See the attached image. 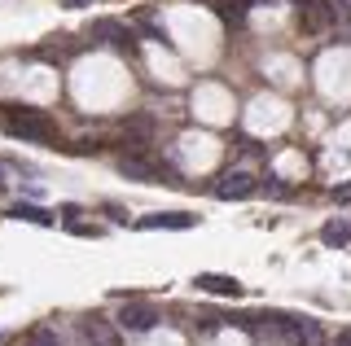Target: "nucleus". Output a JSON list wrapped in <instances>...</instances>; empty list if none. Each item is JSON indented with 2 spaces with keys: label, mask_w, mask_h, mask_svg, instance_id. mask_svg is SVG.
I'll list each match as a JSON object with an SVG mask.
<instances>
[{
  "label": "nucleus",
  "mask_w": 351,
  "mask_h": 346,
  "mask_svg": "<svg viewBox=\"0 0 351 346\" xmlns=\"http://www.w3.org/2000/svg\"><path fill=\"white\" fill-rule=\"evenodd\" d=\"M5 132L9 136H22V140H53L58 127L44 110H27V105H9L5 110Z\"/></svg>",
  "instance_id": "f257e3e1"
},
{
  "label": "nucleus",
  "mask_w": 351,
  "mask_h": 346,
  "mask_svg": "<svg viewBox=\"0 0 351 346\" xmlns=\"http://www.w3.org/2000/svg\"><path fill=\"white\" fill-rule=\"evenodd\" d=\"M158 320H162V311L154 307V302H145V298H123V311H119V329H128V333H145V329H154Z\"/></svg>",
  "instance_id": "f03ea898"
},
{
  "label": "nucleus",
  "mask_w": 351,
  "mask_h": 346,
  "mask_svg": "<svg viewBox=\"0 0 351 346\" xmlns=\"http://www.w3.org/2000/svg\"><path fill=\"white\" fill-rule=\"evenodd\" d=\"M294 18H299L303 36H325V31L334 27V5H325V0H299Z\"/></svg>",
  "instance_id": "7ed1b4c3"
},
{
  "label": "nucleus",
  "mask_w": 351,
  "mask_h": 346,
  "mask_svg": "<svg viewBox=\"0 0 351 346\" xmlns=\"http://www.w3.org/2000/svg\"><path fill=\"white\" fill-rule=\"evenodd\" d=\"M88 36L93 40H101V44L110 49H123V53H136V40H132V31L119 23V18H97L93 27H88Z\"/></svg>",
  "instance_id": "20e7f679"
},
{
  "label": "nucleus",
  "mask_w": 351,
  "mask_h": 346,
  "mask_svg": "<svg viewBox=\"0 0 351 346\" xmlns=\"http://www.w3.org/2000/svg\"><path fill=\"white\" fill-rule=\"evenodd\" d=\"M250 193H259V180L250 176V171H224L219 185H215V198H224V202H241V198H250Z\"/></svg>",
  "instance_id": "39448f33"
},
{
  "label": "nucleus",
  "mask_w": 351,
  "mask_h": 346,
  "mask_svg": "<svg viewBox=\"0 0 351 346\" xmlns=\"http://www.w3.org/2000/svg\"><path fill=\"white\" fill-rule=\"evenodd\" d=\"M193 224H197V215H189V211H158V215H145V219H136V228H141V232H154V228L184 232V228H193Z\"/></svg>",
  "instance_id": "423d86ee"
},
{
  "label": "nucleus",
  "mask_w": 351,
  "mask_h": 346,
  "mask_svg": "<svg viewBox=\"0 0 351 346\" xmlns=\"http://www.w3.org/2000/svg\"><path fill=\"white\" fill-rule=\"evenodd\" d=\"M80 342L84 346H119V333L106 324V316H88V320H80Z\"/></svg>",
  "instance_id": "0eeeda50"
},
{
  "label": "nucleus",
  "mask_w": 351,
  "mask_h": 346,
  "mask_svg": "<svg viewBox=\"0 0 351 346\" xmlns=\"http://www.w3.org/2000/svg\"><path fill=\"white\" fill-rule=\"evenodd\" d=\"M202 294H219V298H241V280L237 276H219V272H202L193 280Z\"/></svg>",
  "instance_id": "6e6552de"
},
{
  "label": "nucleus",
  "mask_w": 351,
  "mask_h": 346,
  "mask_svg": "<svg viewBox=\"0 0 351 346\" xmlns=\"http://www.w3.org/2000/svg\"><path fill=\"white\" fill-rule=\"evenodd\" d=\"M119 171H123V176H132V180H145V185H154V180H158V167H154L145 154H123V158H119Z\"/></svg>",
  "instance_id": "1a4fd4ad"
},
{
  "label": "nucleus",
  "mask_w": 351,
  "mask_h": 346,
  "mask_svg": "<svg viewBox=\"0 0 351 346\" xmlns=\"http://www.w3.org/2000/svg\"><path fill=\"white\" fill-rule=\"evenodd\" d=\"M9 219H18V224H40V228H49V224H53V215L44 211V207H31V202H18V207H9Z\"/></svg>",
  "instance_id": "9d476101"
},
{
  "label": "nucleus",
  "mask_w": 351,
  "mask_h": 346,
  "mask_svg": "<svg viewBox=\"0 0 351 346\" xmlns=\"http://www.w3.org/2000/svg\"><path fill=\"white\" fill-rule=\"evenodd\" d=\"M321 241L329 245V250H343V245L351 241V224L347 219H329L325 228H321Z\"/></svg>",
  "instance_id": "9b49d317"
},
{
  "label": "nucleus",
  "mask_w": 351,
  "mask_h": 346,
  "mask_svg": "<svg viewBox=\"0 0 351 346\" xmlns=\"http://www.w3.org/2000/svg\"><path fill=\"white\" fill-rule=\"evenodd\" d=\"M22 346H62V338H58V329L40 324V329H31V333H27V342H22Z\"/></svg>",
  "instance_id": "f8f14e48"
},
{
  "label": "nucleus",
  "mask_w": 351,
  "mask_h": 346,
  "mask_svg": "<svg viewBox=\"0 0 351 346\" xmlns=\"http://www.w3.org/2000/svg\"><path fill=\"white\" fill-rule=\"evenodd\" d=\"M259 189H263V193H268V198H290V189H285V185H281V180H277V176H268V180H263V185H259Z\"/></svg>",
  "instance_id": "ddd939ff"
},
{
  "label": "nucleus",
  "mask_w": 351,
  "mask_h": 346,
  "mask_svg": "<svg viewBox=\"0 0 351 346\" xmlns=\"http://www.w3.org/2000/svg\"><path fill=\"white\" fill-rule=\"evenodd\" d=\"M329 198H334V202H351V185H338L334 193H329Z\"/></svg>",
  "instance_id": "4468645a"
},
{
  "label": "nucleus",
  "mask_w": 351,
  "mask_h": 346,
  "mask_svg": "<svg viewBox=\"0 0 351 346\" xmlns=\"http://www.w3.org/2000/svg\"><path fill=\"white\" fill-rule=\"evenodd\" d=\"M334 346H351V329H343V333H338V338H334Z\"/></svg>",
  "instance_id": "2eb2a0df"
},
{
  "label": "nucleus",
  "mask_w": 351,
  "mask_h": 346,
  "mask_svg": "<svg viewBox=\"0 0 351 346\" xmlns=\"http://www.w3.org/2000/svg\"><path fill=\"white\" fill-rule=\"evenodd\" d=\"M9 189V180H5V171H0V193H5Z\"/></svg>",
  "instance_id": "dca6fc26"
},
{
  "label": "nucleus",
  "mask_w": 351,
  "mask_h": 346,
  "mask_svg": "<svg viewBox=\"0 0 351 346\" xmlns=\"http://www.w3.org/2000/svg\"><path fill=\"white\" fill-rule=\"evenodd\" d=\"M343 5H347V9H351V0H343Z\"/></svg>",
  "instance_id": "f3484780"
}]
</instances>
